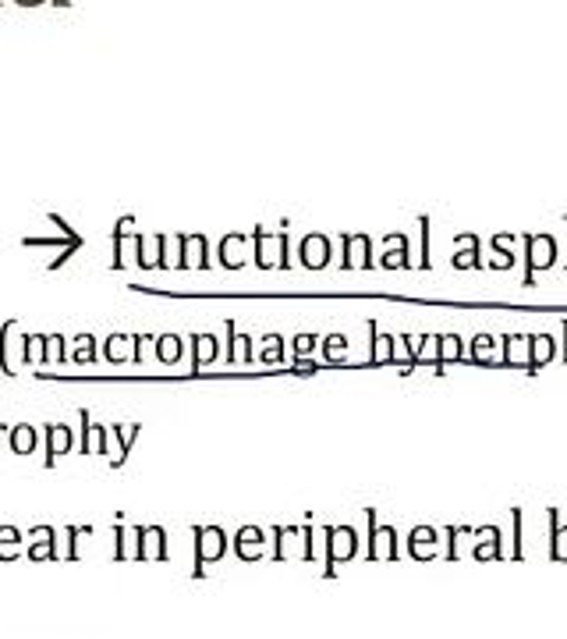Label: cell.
I'll return each mask as SVG.
<instances>
[{"instance_id":"obj_10","label":"cell","mask_w":567,"mask_h":639,"mask_svg":"<svg viewBox=\"0 0 567 639\" xmlns=\"http://www.w3.org/2000/svg\"><path fill=\"white\" fill-rule=\"evenodd\" d=\"M181 352H185V341L178 334H160L156 338V359L160 362H178Z\"/></svg>"},{"instance_id":"obj_19","label":"cell","mask_w":567,"mask_h":639,"mask_svg":"<svg viewBox=\"0 0 567 639\" xmlns=\"http://www.w3.org/2000/svg\"><path fill=\"white\" fill-rule=\"evenodd\" d=\"M372 558H393V529H372Z\"/></svg>"},{"instance_id":"obj_18","label":"cell","mask_w":567,"mask_h":639,"mask_svg":"<svg viewBox=\"0 0 567 639\" xmlns=\"http://www.w3.org/2000/svg\"><path fill=\"white\" fill-rule=\"evenodd\" d=\"M458 355H461V341L454 338V334H440L436 338V366L443 359H458Z\"/></svg>"},{"instance_id":"obj_7","label":"cell","mask_w":567,"mask_h":639,"mask_svg":"<svg viewBox=\"0 0 567 639\" xmlns=\"http://www.w3.org/2000/svg\"><path fill=\"white\" fill-rule=\"evenodd\" d=\"M355 554V532L351 525L330 529V558H351Z\"/></svg>"},{"instance_id":"obj_15","label":"cell","mask_w":567,"mask_h":639,"mask_svg":"<svg viewBox=\"0 0 567 639\" xmlns=\"http://www.w3.org/2000/svg\"><path fill=\"white\" fill-rule=\"evenodd\" d=\"M22 245H64V242H61V238H25ZM75 252H78V249L64 245V252H61V256H57V259H53V263L46 266V270H61V266H64V263H68V259H71Z\"/></svg>"},{"instance_id":"obj_5","label":"cell","mask_w":567,"mask_h":639,"mask_svg":"<svg viewBox=\"0 0 567 639\" xmlns=\"http://www.w3.org/2000/svg\"><path fill=\"white\" fill-rule=\"evenodd\" d=\"M355 259H358L362 266L372 263V242H369L365 235H351V238L344 235V270H351Z\"/></svg>"},{"instance_id":"obj_22","label":"cell","mask_w":567,"mask_h":639,"mask_svg":"<svg viewBox=\"0 0 567 639\" xmlns=\"http://www.w3.org/2000/svg\"><path fill=\"white\" fill-rule=\"evenodd\" d=\"M465 242H468V249L454 256V266H479V242H475V235H465Z\"/></svg>"},{"instance_id":"obj_6","label":"cell","mask_w":567,"mask_h":639,"mask_svg":"<svg viewBox=\"0 0 567 639\" xmlns=\"http://www.w3.org/2000/svg\"><path fill=\"white\" fill-rule=\"evenodd\" d=\"M68 448H71V430H68V426H61V422H50L46 426V469L53 465L57 455L68 451Z\"/></svg>"},{"instance_id":"obj_2","label":"cell","mask_w":567,"mask_h":639,"mask_svg":"<svg viewBox=\"0 0 567 639\" xmlns=\"http://www.w3.org/2000/svg\"><path fill=\"white\" fill-rule=\"evenodd\" d=\"M525 245H528V277H532L536 270H546V266H553V259H556V242H553L550 235H532Z\"/></svg>"},{"instance_id":"obj_17","label":"cell","mask_w":567,"mask_h":639,"mask_svg":"<svg viewBox=\"0 0 567 639\" xmlns=\"http://www.w3.org/2000/svg\"><path fill=\"white\" fill-rule=\"evenodd\" d=\"M234 359H238V362H248V359H252V341H248V334H234V341L227 345V362L234 366Z\"/></svg>"},{"instance_id":"obj_11","label":"cell","mask_w":567,"mask_h":639,"mask_svg":"<svg viewBox=\"0 0 567 639\" xmlns=\"http://www.w3.org/2000/svg\"><path fill=\"white\" fill-rule=\"evenodd\" d=\"M386 245H393V249L383 256V266H408V238L405 235H390Z\"/></svg>"},{"instance_id":"obj_4","label":"cell","mask_w":567,"mask_h":639,"mask_svg":"<svg viewBox=\"0 0 567 639\" xmlns=\"http://www.w3.org/2000/svg\"><path fill=\"white\" fill-rule=\"evenodd\" d=\"M302 263L309 266V270H323V266L330 263V242L323 235H309L302 242Z\"/></svg>"},{"instance_id":"obj_21","label":"cell","mask_w":567,"mask_h":639,"mask_svg":"<svg viewBox=\"0 0 567 639\" xmlns=\"http://www.w3.org/2000/svg\"><path fill=\"white\" fill-rule=\"evenodd\" d=\"M390 352H393V338L390 334H376V327H372V362H386Z\"/></svg>"},{"instance_id":"obj_13","label":"cell","mask_w":567,"mask_h":639,"mask_svg":"<svg viewBox=\"0 0 567 639\" xmlns=\"http://www.w3.org/2000/svg\"><path fill=\"white\" fill-rule=\"evenodd\" d=\"M503 359L507 362H522L528 366V338H503Z\"/></svg>"},{"instance_id":"obj_29","label":"cell","mask_w":567,"mask_h":639,"mask_svg":"<svg viewBox=\"0 0 567 639\" xmlns=\"http://www.w3.org/2000/svg\"><path fill=\"white\" fill-rule=\"evenodd\" d=\"M312 345H316V338H312V334H302V338L295 341V352H298V355H305Z\"/></svg>"},{"instance_id":"obj_26","label":"cell","mask_w":567,"mask_h":639,"mask_svg":"<svg viewBox=\"0 0 567 639\" xmlns=\"http://www.w3.org/2000/svg\"><path fill=\"white\" fill-rule=\"evenodd\" d=\"M284 359V341H280V334H270L266 338V355H262V362H280Z\"/></svg>"},{"instance_id":"obj_25","label":"cell","mask_w":567,"mask_h":639,"mask_svg":"<svg viewBox=\"0 0 567 639\" xmlns=\"http://www.w3.org/2000/svg\"><path fill=\"white\" fill-rule=\"evenodd\" d=\"M46 359H53V362H64L68 355H64V334H46Z\"/></svg>"},{"instance_id":"obj_30","label":"cell","mask_w":567,"mask_h":639,"mask_svg":"<svg viewBox=\"0 0 567 639\" xmlns=\"http://www.w3.org/2000/svg\"><path fill=\"white\" fill-rule=\"evenodd\" d=\"M344 345H348V341H344V338H340V334H333V338H326V355H330V359H333V352H337V348H344Z\"/></svg>"},{"instance_id":"obj_27","label":"cell","mask_w":567,"mask_h":639,"mask_svg":"<svg viewBox=\"0 0 567 639\" xmlns=\"http://www.w3.org/2000/svg\"><path fill=\"white\" fill-rule=\"evenodd\" d=\"M553 558H567V525H556V532H553Z\"/></svg>"},{"instance_id":"obj_24","label":"cell","mask_w":567,"mask_h":639,"mask_svg":"<svg viewBox=\"0 0 567 639\" xmlns=\"http://www.w3.org/2000/svg\"><path fill=\"white\" fill-rule=\"evenodd\" d=\"M68 359H75V362H96V341H92V334H78V352L68 355Z\"/></svg>"},{"instance_id":"obj_3","label":"cell","mask_w":567,"mask_h":639,"mask_svg":"<svg viewBox=\"0 0 567 639\" xmlns=\"http://www.w3.org/2000/svg\"><path fill=\"white\" fill-rule=\"evenodd\" d=\"M167 238L163 235H156V238H135V249H139V263H142V270H153V266H167Z\"/></svg>"},{"instance_id":"obj_9","label":"cell","mask_w":567,"mask_h":639,"mask_svg":"<svg viewBox=\"0 0 567 639\" xmlns=\"http://www.w3.org/2000/svg\"><path fill=\"white\" fill-rule=\"evenodd\" d=\"M553 359V338L550 334H532L528 338V366H542Z\"/></svg>"},{"instance_id":"obj_12","label":"cell","mask_w":567,"mask_h":639,"mask_svg":"<svg viewBox=\"0 0 567 639\" xmlns=\"http://www.w3.org/2000/svg\"><path fill=\"white\" fill-rule=\"evenodd\" d=\"M241 242H245L241 235H227V238L220 242V259H223V266H227V270H238V266H245V259L234 252Z\"/></svg>"},{"instance_id":"obj_14","label":"cell","mask_w":567,"mask_h":639,"mask_svg":"<svg viewBox=\"0 0 567 639\" xmlns=\"http://www.w3.org/2000/svg\"><path fill=\"white\" fill-rule=\"evenodd\" d=\"M11 448L18 455H29L36 448V430H32L29 422H22V426H15V430H11Z\"/></svg>"},{"instance_id":"obj_23","label":"cell","mask_w":567,"mask_h":639,"mask_svg":"<svg viewBox=\"0 0 567 639\" xmlns=\"http://www.w3.org/2000/svg\"><path fill=\"white\" fill-rule=\"evenodd\" d=\"M11 327H15V320H8V324L0 327V369H4L8 377H15V366L8 362V338H11Z\"/></svg>"},{"instance_id":"obj_1","label":"cell","mask_w":567,"mask_h":639,"mask_svg":"<svg viewBox=\"0 0 567 639\" xmlns=\"http://www.w3.org/2000/svg\"><path fill=\"white\" fill-rule=\"evenodd\" d=\"M178 266L181 270H209L206 235H178Z\"/></svg>"},{"instance_id":"obj_20","label":"cell","mask_w":567,"mask_h":639,"mask_svg":"<svg viewBox=\"0 0 567 639\" xmlns=\"http://www.w3.org/2000/svg\"><path fill=\"white\" fill-rule=\"evenodd\" d=\"M132 221H135L132 213H125V217H121V224L113 228V263H110L113 270H121V266H125V263H121V245H125V228H132Z\"/></svg>"},{"instance_id":"obj_28","label":"cell","mask_w":567,"mask_h":639,"mask_svg":"<svg viewBox=\"0 0 567 639\" xmlns=\"http://www.w3.org/2000/svg\"><path fill=\"white\" fill-rule=\"evenodd\" d=\"M489 348H493V338L489 334H479L472 341V359H482V352H489Z\"/></svg>"},{"instance_id":"obj_16","label":"cell","mask_w":567,"mask_h":639,"mask_svg":"<svg viewBox=\"0 0 567 639\" xmlns=\"http://www.w3.org/2000/svg\"><path fill=\"white\" fill-rule=\"evenodd\" d=\"M25 362H46V334H25Z\"/></svg>"},{"instance_id":"obj_8","label":"cell","mask_w":567,"mask_h":639,"mask_svg":"<svg viewBox=\"0 0 567 639\" xmlns=\"http://www.w3.org/2000/svg\"><path fill=\"white\" fill-rule=\"evenodd\" d=\"M192 348H195L192 373H199L202 362H213V359H216V338H213V334H192Z\"/></svg>"}]
</instances>
